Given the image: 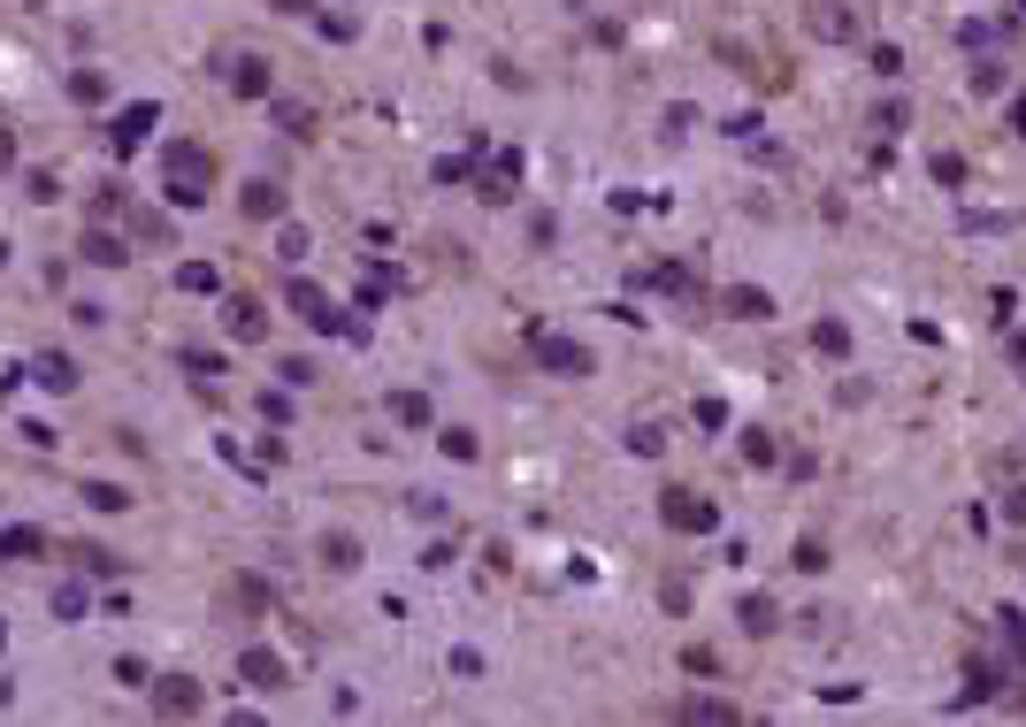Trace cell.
I'll list each match as a JSON object with an SVG mask.
<instances>
[{
  "mask_svg": "<svg viewBox=\"0 0 1026 727\" xmlns=\"http://www.w3.org/2000/svg\"><path fill=\"white\" fill-rule=\"evenodd\" d=\"M162 192H170V207H207V192H215V153L199 139H170L162 145Z\"/></svg>",
  "mask_w": 1026,
  "mask_h": 727,
  "instance_id": "6da1fadb",
  "label": "cell"
},
{
  "mask_svg": "<svg viewBox=\"0 0 1026 727\" xmlns=\"http://www.w3.org/2000/svg\"><path fill=\"white\" fill-rule=\"evenodd\" d=\"M528 360L544 368V376H559V383H582L598 360H590V345H575V337H559V329H544V322H528Z\"/></svg>",
  "mask_w": 1026,
  "mask_h": 727,
  "instance_id": "7a4b0ae2",
  "label": "cell"
},
{
  "mask_svg": "<svg viewBox=\"0 0 1026 727\" xmlns=\"http://www.w3.org/2000/svg\"><path fill=\"white\" fill-rule=\"evenodd\" d=\"M659 521H667L675 536H712V529H720V506L697 498V490H683V482H667V490H659Z\"/></svg>",
  "mask_w": 1026,
  "mask_h": 727,
  "instance_id": "3957f363",
  "label": "cell"
},
{
  "mask_svg": "<svg viewBox=\"0 0 1026 727\" xmlns=\"http://www.w3.org/2000/svg\"><path fill=\"white\" fill-rule=\"evenodd\" d=\"M805 23H812V39H820V46H851V39H865L858 0H812V8H805Z\"/></svg>",
  "mask_w": 1026,
  "mask_h": 727,
  "instance_id": "277c9868",
  "label": "cell"
},
{
  "mask_svg": "<svg viewBox=\"0 0 1026 727\" xmlns=\"http://www.w3.org/2000/svg\"><path fill=\"white\" fill-rule=\"evenodd\" d=\"M284 306H292V314H299L307 329H345V314L330 306V291L307 284V276H292V284H284Z\"/></svg>",
  "mask_w": 1026,
  "mask_h": 727,
  "instance_id": "5b68a950",
  "label": "cell"
},
{
  "mask_svg": "<svg viewBox=\"0 0 1026 727\" xmlns=\"http://www.w3.org/2000/svg\"><path fill=\"white\" fill-rule=\"evenodd\" d=\"M222 85H230L238 100H269V93H276V69H269L261 54H230V62H222Z\"/></svg>",
  "mask_w": 1026,
  "mask_h": 727,
  "instance_id": "8992f818",
  "label": "cell"
},
{
  "mask_svg": "<svg viewBox=\"0 0 1026 727\" xmlns=\"http://www.w3.org/2000/svg\"><path fill=\"white\" fill-rule=\"evenodd\" d=\"M199 705H207V690H199L192 674H162V682H154V713H162V720H192Z\"/></svg>",
  "mask_w": 1026,
  "mask_h": 727,
  "instance_id": "52a82bcc",
  "label": "cell"
},
{
  "mask_svg": "<svg viewBox=\"0 0 1026 727\" xmlns=\"http://www.w3.org/2000/svg\"><path fill=\"white\" fill-rule=\"evenodd\" d=\"M675 720H683V727H743V705H728V697H705V690H697V697L675 705Z\"/></svg>",
  "mask_w": 1026,
  "mask_h": 727,
  "instance_id": "ba28073f",
  "label": "cell"
},
{
  "mask_svg": "<svg viewBox=\"0 0 1026 727\" xmlns=\"http://www.w3.org/2000/svg\"><path fill=\"white\" fill-rule=\"evenodd\" d=\"M996 651H1004L1012 682H1026V612H1019V605H1004V612H996Z\"/></svg>",
  "mask_w": 1026,
  "mask_h": 727,
  "instance_id": "9c48e42d",
  "label": "cell"
},
{
  "mask_svg": "<svg viewBox=\"0 0 1026 727\" xmlns=\"http://www.w3.org/2000/svg\"><path fill=\"white\" fill-rule=\"evenodd\" d=\"M636 284H644V291H675V299H689V306L705 299V284H697V269H689V261H659V269H644Z\"/></svg>",
  "mask_w": 1026,
  "mask_h": 727,
  "instance_id": "30bf717a",
  "label": "cell"
},
{
  "mask_svg": "<svg viewBox=\"0 0 1026 727\" xmlns=\"http://www.w3.org/2000/svg\"><path fill=\"white\" fill-rule=\"evenodd\" d=\"M1004 682H1012V666H1004V659H965V697H958V705H989Z\"/></svg>",
  "mask_w": 1026,
  "mask_h": 727,
  "instance_id": "8fae6325",
  "label": "cell"
},
{
  "mask_svg": "<svg viewBox=\"0 0 1026 727\" xmlns=\"http://www.w3.org/2000/svg\"><path fill=\"white\" fill-rule=\"evenodd\" d=\"M513 192H521V153H499L491 176L476 184V199H483V207H513Z\"/></svg>",
  "mask_w": 1026,
  "mask_h": 727,
  "instance_id": "7c38bea8",
  "label": "cell"
},
{
  "mask_svg": "<svg viewBox=\"0 0 1026 727\" xmlns=\"http://www.w3.org/2000/svg\"><path fill=\"white\" fill-rule=\"evenodd\" d=\"M720 306H728V322H766V314H774V299H766L758 284H728V291H720Z\"/></svg>",
  "mask_w": 1026,
  "mask_h": 727,
  "instance_id": "4fadbf2b",
  "label": "cell"
},
{
  "mask_svg": "<svg viewBox=\"0 0 1026 727\" xmlns=\"http://www.w3.org/2000/svg\"><path fill=\"white\" fill-rule=\"evenodd\" d=\"M238 207H245V215H253V223H276V215H284V207H292V199H284V184H269V176H253V184H245V199H238Z\"/></svg>",
  "mask_w": 1026,
  "mask_h": 727,
  "instance_id": "5bb4252c",
  "label": "cell"
},
{
  "mask_svg": "<svg viewBox=\"0 0 1026 727\" xmlns=\"http://www.w3.org/2000/svg\"><path fill=\"white\" fill-rule=\"evenodd\" d=\"M735 620H743V636H774V628H782V612H774V597H766V589H751V597L735 605Z\"/></svg>",
  "mask_w": 1026,
  "mask_h": 727,
  "instance_id": "9a60e30c",
  "label": "cell"
},
{
  "mask_svg": "<svg viewBox=\"0 0 1026 727\" xmlns=\"http://www.w3.org/2000/svg\"><path fill=\"white\" fill-rule=\"evenodd\" d=\"M238 674H245V690H284V659L276 651H245Z\"/></svg>",
  "mask_w": 1026,
  "mask_h": 727,
  "instance_id": "2e32d148",
  "label": "cell"
},
{
  "mask_svg": "<svg viewBox=\"0 0 1026 727\" xmlns=\"http://www.w3.org/2000/svg\"><path fill=\"white\" fill-rule=\"evenodd\" d=\"M230 337H238V345L269 337V314H261V299H230Z\"/></svg>",
  "mask_w": 1026,
  "mask_h": 727,
  "instance_id": "e0dca14e",
  "label": "cell"
},
{
  "mask_svg": "<svg viewBox=\"0 0 1026 727\" xmlns=\"http://www.w3.org/2000/svg\"><path fill=\"white\" fill-rule=\"evenodd\" d=\"M77 253H85L92 269H123V261H131V253H123V238H108V230H85V246H77Z\"/></svg>",
  "mask_w": 1026,
  "mask_h": 727,
  "instance_id": "ac0fdd59",
  "label": "cell"
},
{
  "mask_svg": "<svg viewBox=\"0 0 1026 727\" xmlns=\"http://www.w3.org/2000/svg\"><path fill=\"white\" fill-rule=\"evenodd\" d=\"M31 376H39L46 391H77V368H69L62 352H39V360H31Z\"/></svg>",
  "mask_w": 1026,
  "mask_h": 727,
  "instance_id": "d6986e66",
  "label": "cell"
},
{
  "mask_svg": "<svg viewBox=\"0 0 1026 727\" xmlns=\"http://www.w3.org/2000/svg\"><path fill=\"white\" fill-rule=\"evenodd\" d=\"M146 131H154V108H123V116H116V153H131Z\"/></svg>",
  "mask_w": 1026,
  "mask_h": 727,
  "instance_id": "ffe728a7",
  "label": "cell"
},
{
  "mask_svg": "<svg viewBox=\"0 0 1026 727\" xmlns=\"http://www.w3.org/2000/svg\"><path fill=\"white\" fill-rule=\"evenodd\" d=\"M323 567H330V575H352V567H360V544H352V536H323Z\"/></svg>",
  "mask_w": 1026,
  "mask_h": 727,
  "instance_id": "44dd1931",
  "label": "cell"
},
{
  "mask_svg": "<svg viewBox=\"0 0 1026 727\" xmlns=\"http://www.w3.org/2000/svg\"><path fill=\"white\" fill-rule=\"evenodd\" d=\"M743 459H751V467H774V459H782V436H774V430H751V436H743Z\"/></svg>",
  "mask_w": 1026,
  "mask_h": 727,
  "instance_id": "7402d4cb",
  "label": "cell"
},
{
  "mask_svg": "<svg viewBox=\"0 0 1026 727\" xmlns=\"http://www.w3.org/2000/svg\"><path fill=\"white\" fill-rule=\"evenodd\" d=\"M812 352L843 360V352H851V329H843V322H820V329H812Z\"/></svg>",
  "mask_w": 1026,
  "mask_h": 727,
  "instance_id": "603a6c76",
  "label": "cell"
},
{
  "mask_svg": "<svg viewBox=\"0 0 1026 727\" xmlns=\"http://www.w3.org/2000/svg\"><path fill=\"white\" fill-rule=\"evenodd\" d=\"M391 414H399L406 430H429V399H422V391H399V399H391Z\"/></svg>",
  "mask_w": 1026,
  "mask_h": 727,
  "instance_id": "cb8c5ba5",
  "label": "cell"
},
{
  "mask_svg": "<svg viewBox=\"0 0 1026 727\" xmlns=\"http://www.w3.org/2000/svg\"><path fill=\"white\" fill-rule=\"evenodd\" d=\"M789 567H797V575H820V567H828V544H820V536H797Z\"/></svg>",
  "mask_w": 1026,
  "mask_h": 727,
  "instance_id": "d4e9b609",
  "label": "cell"
},
{
  "mask_svg": "<svg viewBox=\"0 0 1026 727\" xmlns=\"http://www.w3.org/2000/svg\"><path fill=\"white\" fill-rule=\"evenodd\" d=\"M873 131H881V139H896V131H912V108H904V100H888V108L873 116Z\"/></svg>",
  "mask_w": 1026,
  "mask_h": 727,
  "instance_id": "484cf974",
  "label": "cell"
},
{
  "mask_svg": "<svg viewBox=\"0 0 1026 727\" xmlns=\"http://www.w3.org/2000/svg\"><path fill=\"white\" fill-rule=\"evenodd\" d=\"M973 93H1004V62L981 54V62H973Z\"/></svg>",
  "mask_w": 1026,
  "mask_h": 727,
  "instance_id": "4316f807",
  "label": "cell"
},
{
  "mask_svg": "<svg viewBox=\"0 0 1026 727\" xmlns=\"http://www.w3.org/2000/svg\"><path fill=\"white\" fill-rule=\"evenodd\" d=\"M85 498H92V506H100V513H123V506H131V490H116V482H92V490H85Z\"/></svg>",
  "mask_w": 1026,
  "mask_h": 727,
  "instance_id": "83f0119b",
  "label": "cell"
},
{
  "mask_svg": "<svg viewBox=\"0 0 1026 727\" xmlns=\"http://www.w3.org/2000/svg\"><path fill=\"white\" fill-rule=\"evenodd\" d=\"M873 69H881V77H904V46L881 39V46H873Z\"/></svg>",
  "mask_w": 1026,
  "mask_h": 727,
  "instance_id": "f1b7e54d",
  "label": "cell"
},
{
  "mask_svg": "<svg viewBox=\"0 0 1026 727\" xmlns=\"http://www.w3.org/2000/svg\"><path fill=\"white\" fill-rule=\"evenodd\" d=\"M683 666H689V674H720V651H705V643H689V651H683Z\"/></svg>",
  "mask_w": 1026,
  "mask_h": 727,
  "instance_id": "f546056e",
  "label": "cell"
},
{
  "mask_svg": "<svg viewBox=\"0 0 1026 727\" xmlns=\"http://www.w3.org/2000/svg\"><path fill=\"white\" fill-rule=\"evenodd\" d=\"M176 284H184V291H215V269H199V261H184V269H176Z\"/></svg>",
  "mask_w": 1026,
  "mask_h": 727,
  "instance_id": "4dcf8cb0",
  "label": "cell"
},
{
  "mask_svg": "<svg viewBox=\"0 0 1026 727\" xmlns=\"http://www.w3.org/2000/svg\"><path fill=\"white\" fill-rule=\"evenodd\" d=\"M1004 521H1026V482H1019V475L1004 482Z\"/></svg>",
  "mask_w": 1026,
  "mask_h": 727,
  "instance_id": "1f68e13d",
  "label": "cell"
},
{
  "mask_svg": "<svg viewBox=\"0 0 1026 727\" xmlns=\"http://www.w3.org/2000/svg\"><path fill=\"white\" fill-rule=\"evenodd\" d=\"M935 184H965V161L958 153H935Z\"/></svg>",
  "mask_w": 1026,
  "mask_h": 727,
  "instance_id": "d6a6232c",
  "label": "cell"
},
{
  "mask_svg": "<svg viewBox=\"0 0 1026 727\" xmlns=\"http://www.w3.org/2000/svg\"><path fill=\"white\" fill-rule=\"evenodd\" d=\"M0 552H8V560H31V552H39V536H31V529H15V536H0Z\"/></svg>",
  "mask_w": 1026,
  "mask_h": 727,
  "instance_id": "836d02e7",
  "label": "cell"
},
{
  "mask_svg": "<svg viewBox=\"0 0 1026 727\" xmlns=\"http://www.w3.org/2000/svg\"><path fill=\"white\" fill-rule=\"evenodd\" d=\"M437 444H445L452 459H476V436H468V430H445V436H437Z\"/></svg>",
  "mask_w": 1026,
  "mask_h": 727,
  "instance_id": "e575fe53",
  "label": "cell"
},
{
  "mask_svg": "<svg viewBox=\"0 0 1026 727\" xmlns=\"http://www.w3.org/2000/svg\"><path fill=\"white\" fill-rule=\"evenodd\" d=\"M659 444H667V436L652 430V422H644V430H629V452H644V459H652V452H659Z\"/></svg>",
  "mask_w": 1026,
  "mask_h": 727,
  "instance_id": "d590c367",
  "label": "cell"
},
{
  "mask_svg": "<svg viewBox=\"0 0 1026 727\" xmlns=\"http://www.w3.org/2000/svg\"><path fill=\"white\" fill-rule=\"evenodd\" d=\"M1012 368L1026 376V329H1012Z\"/></svg>",
  "mask_w": 1026,
  "mask_h": 727,
  "instance_id": "8d00e7d4",
  "label": "cell"
},
{
  "mask_svg": "<svg viewBox=\"0 0 1026 727\" xmlns=\"http://www.w3.org/2000/svg\"><path fill=\"white\" fill-rule=\"evenodd\" d=\"M269 8H284V15H307V8H315V0H269Z\"/></svg>",
  "mask_w": 1026,
  "mask_h": 727,
  "instance_id": "74e56055",
  "label": "cell"
},
{
  "mask_svg": "<svg viewBox=\"0 0 1026 727\" xmlns=\"http://www.w3.org/2000/svg\"><path fill=\"white\" fill-rule=\"evenodd\" d=\"M8 161H15V139H8V131H0V169H8Z\"/></svg>",
  "mask_w": 1026,
  "mask_h": 727,
  "instance_id": "f35d334b",
  "label": "cell"
},
{
  "mask_svg": "<svg viewBox=\"0 0 1026 727\" xmlns=\"http://www.w3.org/2000/svg\"><path fill=\"white\" fill-rule=\"evenodd\" d=\"M1012 131H1026V100H1012Z\"/></svg>",
  "mask_w": 1026,
  "mask_h": 727,
  "instance_id": "ab89813d",
  "label": "cell"
},
{
  "mask_svg": "<svg viewBox=\"0 0 1026 727\" xmlns=\"http://www.w3.org/2000/svg\"><path fill=\"white\" fill-rule=\"evenodd\" d=\"M0 261H8V246H0Z\"/></svg>",
  "mask_w": 1026,
  "mask_h": 727,
  "instance_id": "60d3db41",
  "label": "cell"
}]
</instances>
